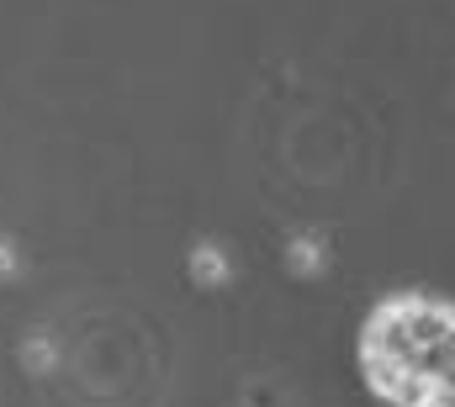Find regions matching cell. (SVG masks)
Instances as JSON below:
<instances>
[{"label":"cell","mask_w":455,"mask_h":407,"mask_svg":"<svg viewBox=\"0 0 455 407\" xmlns=\"http://www.w3.org/2000/svg\"><path fill=\"white\" fill-rule=\"evenodd\" d=\"M355 365L371 397L413 407L455 376V302L435 291H392L365 312L355 339Z\"/></svg>","instance_id":"1"},{"label":"cell","mask_w":455,"mask_h":407,"mask_svg":"<svg viewBox=\"0 0 455 407\" xmlns=\"http://www.w3.org/2000/svg\"><path fill=\"white\" fill-rule=\"evenodd\" d=\"M413 407H455V376H445L435 392H424V397H419Z\"/></svg>","instance_id":"2"}]
</instances>
